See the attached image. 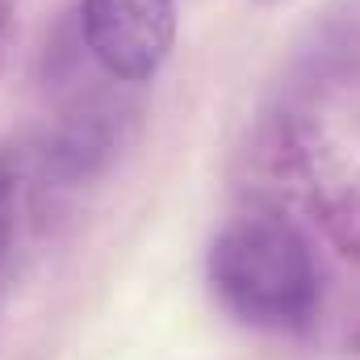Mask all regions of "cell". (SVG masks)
<instances>
[{"mask_svg": "<svg viewBox=\"0 0 360 360\" xmlns=\"http://www.w3.org/2000/svg\"><path fill=\"white\" fill-rule=\"evenodd\" d=\"M13 201H17V176H13V164L0 160V264L13 243Z\"/></svg>", "mask_w": 360, "mask_h": 360, "instance_id": "3", "label": "cell"}, {"mask_svg": "<svg viewBox=\"0 0 360 360\" xmlns=\"http://www.w3.org/2000/svg\"><path fill=\"white\" fill-rule=\"evenodd\" d=\"M256 4H276V0H256Z\"/></svg>", "mask_w": 360, "mask_h": 360, "instance_id": "4", "label": "cell"}, {"mask_svg": "<svg viewBox=\"0 0 360 360\" xmlns=\"http://www.w3.org/2000/svg\"><path fill=\"white\" fill-rule=\"evenodd\" d=\"M84 42L117 80H151L176 42V0H84Z\"/></svg>", "mask_w": 360, "mask_h": 360, "instance_id": "2", "label": "cell"}, {"mask_svg": "<svg viewBox=\"0 0 360 360\" xmlns=\"http://www.w3.org/2000/svg\"><path fill=\"white\" fill-rule=\"evenodd\" d=\"M210 289L226 314L260 331H297L319 306V269L306 235L272 214L231 218L210 243Z\"/></svg>", "mask_w": 360, "mask_h": 360, "instance_id": "1", "label": "cell"}]
</instances>
